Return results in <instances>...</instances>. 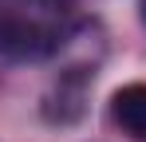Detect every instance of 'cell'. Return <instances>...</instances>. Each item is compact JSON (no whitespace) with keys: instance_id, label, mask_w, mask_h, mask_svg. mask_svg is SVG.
I'll return each mask as SVG.
<instances>
[{"instance_id":"obj_1","label":"cell","mask_w":146,"mask_h":142,"mask_svg":"<svg viewBox=\"0 0 146 142\" xmlns=\"http://www.w3.org/2000/svg\"><path fill=\"white\" fill-rule=\"evenodd\" d=\"M63 44L55 32L28 20H0V55L8 59H44Z\"/></svg>"},{"instance_id":"obj_2","label":"cell","mask_w":146,"mask_h":142,"mask_svg":"<svg viewBox=\"0 0 146 142\" xmlns=\"http://www.w3.org/2000/svg\"><path fill=\"white\" fill-rule=\"evenodd\" d=\"M111 118L122 134L146 142V83H126L111 95Z\"/></svg>"},{"instance_id":"obj_3","label":"cell","mask_w":146,"mask_h":142,"mask_svg":"<svg viewBox=\"0 0 146 142\" xmlns=\"http://www.w3.org/2000/svg\"><path fill=\"white\" fill-rule=\"evenodd\" d=\"M138 8H142V24H146V0H138Z\"/></svg>"}]
</instances>
